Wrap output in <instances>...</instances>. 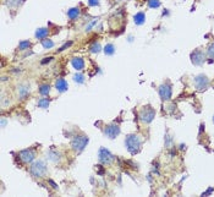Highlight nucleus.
I'll list each match as a JSON object with an SVG mask.
<instances>
[{"mask_svg": "<svg viewBox=\"0 0 214 197\" xmlns=\"http://www.w3.org/2000/svg\"><path fill=\"white\" fill-rule=\"evenodd\" d=\"M71 65L74 66V69L77 71H81L83 67H85V61L82 58H74L71 60Z\"/></svg>", "mask_w": 214, "mask_h": 197, "instance_id": "obj_14", "label": "nucleus"}, {"mask_svg": "<svg viewBox=\"0 0 214 197\" xmlns=\"http://www.w3.org/2000/svg\"><path fill=\"white\" fill-rule=\"evenodd\" d=\"M148 6L152 9H157L160 6V1L159 0H148Z\"/></svg>", "mask_w": 214, "mask_h": 197, "instance_id": "obj_26", "label": "nucleus"}, {"mask_svg": "<svg viewBox=\"0 0 214 197\" xmlns=\"http://www.w3.org/2000/svg\"><path fill=\"white\" fill-rule=\"evenodd\" d=\"M74 81L77 82V83H83L85 82V76L82 74H75L74 75Z\"/></svg>", "mask_w": 214, "mask_h": 197, "instance_id": "obj_25", "label": "nucleus"}, {"mask_svg": "<svg viewBox=\"0 0 214 197\" xmlns=\"http://www.w3.org/2000/svg\"><path fill=\"white\" fill-rule=\"evenodd\" d=\"M5 125H6V120H5V119L3 118V119H1V126L5 127Z\"/></svg>", "mask_w": 214, "mask_h": 197, "instance_id": "obj_34", "label": "nucleus"}, {"mask_svg": "<svg viewBox=\"0 0 214 197\" xmlns=\"http://www.w3.org/2000/svg\"><path fill=\"white\" fill-rule=\"evenodd\" d=\"M18 96L21 99H25L26 97L29 94V85L28 83H21L18 86Z\"/></svg>", "mask_w": 214, "mask_h": 197, "instance_id": "obj_11", "label": "nucleus"}, {"mask_svg": "<svg viewBox=\"0 0 214 197\" xmlns=\"http://www.w3.org/2000/svg\"><path fill=\"white\" fill-rule=\"evenodd\" d=\"M98 159H99V162H101L102 164H111L113 163V160H114V155L108 151L107 148H99V151H98Z\"/></svg>", "mask_w": 214, "mask_h": 197, "instance_id": "obj_5", "label": "nucleus"}, {"mask_svg": "<svg viewBox=\"0 0 214 197\" xmlns=\"http://www.w3.org/2000/svg\"><path fill=\"white\" fill-rule=\"evenodd\" d=\"M125 146H126V149L131 154H136L139 152L141 146H142V141H141V138L137 135H129L125 138Z\"/></svg>", "mask_w": 214, "mask_h": 197, "instance_id": "obj_1", "label": "nucleus"}, {"mask_svg": "<svg viewBox=\"0 0 214 197\" xmlns=\"http://www.w3.org/2000/svg\"><path fill=\"white\" fill-rule=\"evenodd\" d=\"M207 53H208V55H209L212 59H214V43H212L209 47H208V51H207Z\"/></svg>", "mask_w": 214, "mask_h": 197, "instance_id": "obj_27", "label": "nucleus"}, {"mask_svg": "<svg viewBox=\"0 0 214 197\" xmlns=\"http://www.w3.org/2000/svg\"><path fill=\"white\" fill-rule=\"evenodd\" d=\"M155 118V110L153 109L152 107H143L142 109H141L139 111V119H141V121H143L146 124H149V122H152L153 121V119Z\"/></svg>", "mask_w": 214, "mask_h": 197, "instance_id": "obj_4", "label": "nucleus"}, {"mask_svg": "<svg viewBox=\"0 0 214 197\" xmlns=\"http://www.w3.org/2000/svg\"><path fill=\"white\" fill-rule=\"evenodd\" d=\"M55 87H56V90H58L59 92H66L67 91V88H69V85H67V82L65 79H58L55 82Z\"/></svg>", "mask_w": 214, "mask_h": 197, "instance_id": "obj_13", "label": "nucleus"}, {"mask_svg": "<svg viewBox=\"0 0 214 197\" xmlns=\"http://www.w3.org/2000/svg\"><path fill=\"white\" fill-rule=\"evenodd\" d=\"M213 122H214V116H213Z\"/></svg>", "mask_w": 214, "mask_h": 197, "instance_id": "obj_35", "label": "nucleus"}, {"mask_svg": "<svg viewBox=\"0 0 214 197\" xmlns=\"http://www.w3.org/2000/svg\"><path fill=\"white\" fill-rule=\"evenodd\" d=\"M88 5H90V6H98L99 0H88Z\"/></svg>", "mask_w": 214, "mask_h": 197, "instance_id": "obj_29", "label": "nucleus"}, {"mask_svg": "<svg viewBox=\"0 0 214 197\" xmlns=\"http://www.w3.org/2000/svg\"><path fill=\"white\" fill-rule=\"evenodd\" d=\"M39 93L42 96H48L50 93V86L49 85H42L39 87Z\"/></svg>", "mask_w": 214, "mask_h": 197, "instance_id": "obj_20", "label": "nucleus"}, {"mask_svg": "<svg viewBox=\"0 0 214 197\" xmlns=\"http://www.w3.org/2000/svg\"><path fill=\"white\" fill-rule=\"evenodd\" d=\"M173 94V91H171V86L170 85H161L159 87V96L163 101H169Z\"/></svg>", "mask_w": 214, "mask_h": 197, "instance_id": "obj_9", "label": "nucleus"}, {"mask_svg": "<svg viewBox=\"0 0 214 197\" xmlns=\"http://www.w3.org/2000/svg\"><path fill=\"white\" fill-rule=\"evenodd\" d=\"M29 47H31V43L28 42V40H22V42L18 43V49L20 50H27Z\"/></svg>", "mask_w": 214, "mask_h": 197, "instance_id": "obj_24", "label": "nucleus"}, {"mask_svg": "<svg viewBox=\"0 0 214 197\" xmlns=\"http://www.w3.org/2000/svg\"><path fill=\"white\" fill-rule=\"evenodd\" d=\"M204 54H203L202 50H195L193 53L191 54V61L193 65H202L204 63Z\"/></svg>", "mask_w": 214, "mask_h": 197, "instance_id": "obj_10", "label": "nucleus"}, {"mask_svg": "<svg viewBox=\"0 0 214 197\" xmlns=\"http://www.w3.org/2000/svg\"><path fill=\"white\" fill-rule=\"evenodd\" d=\"M88 141H90V140H88V137L85 136V135H76V136H74V138H72V141H71V147L75 152L80 153L86 148Z\"/></svg>", "mask_w": 214, "mask_h": 197, "instance_id": "obj_3", "label": "nucleus"}, {"mask_svg": "<svg viewBox=\"0 0 214 197\" xmlns=\"http://www.w3.org/2000/svg\"><path fill=\"white\" fill-rule=\"evenodd\" d=\"M133 21H135V23L138 25V26L143 25L144 21H146V15H144L143 12H137V14L133 16Z\"/></svg>", "mask_w": 214, "mask_h": 197, "instance_id": "obj_15", "label": "nucleus"}, {"mask_svg": "<svg viewBox=\"0 0 214 197\" xmlns=\"http://www.w3.org/2000/svg\"><path fill=\"white\" fill-rule=\"evenodd\" d=\"M23 0H6V5L10 8H17L22 4Z\"/></svg>", "mask_w": 214, "mask_h": 197, "instance_id": "obj_23", "label": "nucleus"}, {"mask_svg": "<svg viewBox=\"0 0 214 197\" xmlns=\"http://www.w3.org/2000/svg\"><path fill=\"white\" fill-rule=\"evenodd\" d=\"M18 155H20L21 160H22L23 163H26V164L32 163L33 160H34V158H36V153H34V151H33V149H31V148H28V149H23V151H21Z\"/></svg>", "mask_w": 214, "mask_h": 197, "instance_id": "obj_8", "label": "nucleus"}, {"mask_svg": "<svg viewBox=\"0 0 214 197\" xmlns=\"http://www.w3.org/2000/svg\"><path fill=\"white\" fill-rule=\"evenodd\" d=\"M49 103H50V101L48 98H40L38 101V107L42 108V109H46V108L49 107Z\"/></svg>", "mask_w": 214, "mask_h": 197, "instance_id": "obj_19", "label": "nucleus"}, {"mask_svg": "<svg viewBox=\"0 0 214 197\" xmlns=\"http://www.w3.org/2000/svg\"><path fill=\"white\" fill-rule=\"evenodd\" d=\"M195 86L198 91H204L208 88V86H209V80L207 79V76L204 75H198L195 77Z\"/></svg>", "mask_w": 214, "mask_h": 197, "instance_id": "obj_6", "label": "nucleus"}, {"mask_svg": "<svg viewBox=\"0 0 214 197\" xmlns=\"http://www.w3.org/2000/svg\"><path fill=\"white\" fill-rule=\"evenodd\" d=\"M70 45H72V42H69V43H65L64 45H62V47H61V48H60V49H58V51H62V50H65L66 48H69V47H70Z\"/></svg>", "mask_w": 214, "mask_h": 197, "instance_id": "obj_30", "label": "nucleus"}, {"mask_svg": "<svg viewBox=\"0 0 214 197\" xmlns=\"http://www.w3.org/2000/svg\"><path fill=\"white\" fill-rule=\"evenodd\" d=\"M67 16H69V18H71V20L77 18L78 16H80V9H78V8L70 9L69 11H67Z\"/></svg>", "mask_w": 214, "mask_h": 197, "instance_id": "obj_17", "label": "nucleus"}, {"mask_svg": "<svg viewBox=\"0 0 214 197\" xmlns=\"http://www.w3.org/2000/svg\"><path fill=\"white\" fill-rule=\"evenodd\" d=\"M96 170H98V174H103L104 173V169L102 168V165H97V168H96Z\"/></svg>", "mask_w": 214, "mask_h": 197, "instance_id": "obj_32", "label": "nucleus"}, {"mask_svg": "<svg viewBox=\"0 0 214 197\" xmlns=\"http://www.w3.org/2000/svg\"><path fill=\"white\" fill-rule=\"evenodd\" d=\"M49 183H50V185H51V186H53V189H58V185H56L53 180H49Z\"/></svg>", "mask_w": 214, "mask_h": 197, "instance_id": "obj_33", "label": "nucleus"}, {"mask_svg": "<svg viewBox=\"0 0 214 197\" xmlns=\"http://www.w3.org/2000/svg\"><path fill=\"white\" fill-rule=\"evenodd\" d=\"M104 53H105V55H113L115 53V47H114V44H111V43L107 44L104 47Z\"/></svg>", "mask_w": 214, "mask_h": 197, "instance_id": "obj_18", "label": "nucleus"}, {"mask_svg": "<svg viewBox=\"0 0 214 197\" xmlns=\"http://www.w3.org/2000/svg\"><path fill=\"white\" fill-rule=\"evenodd\" d=\"M46 170H48V168H46V164L43 160H36L29 167V173L34 178H43L46 174Z\"/></svg>", "mask_w": 214, "mask_h": 197, "instance_id": "obj_2", "label": "nucleus"}, {"mask_svg": "<svg viewBox=\"0 0 214 197\" xmlns=\"http://www.w3.org/2000/svg\"><path fill=\"white\" fill-rule=\"evenodd\" d=\"M46 158H48L49 160H51V162H54V163H58L59 160L61 159V154L58 151L50 149V151L46 152Z\"/></svg>", "mask_w": 214, "mask_h": 197, "instance_id": "obj_12", "label": "nucleus"}, {"mask_svg": "<svg viewBox=\"0 0 214 197\" xmlns=\"http://www.w3.org/2000/svg\"><path fill=\"white\" fill-rule=\"evenodd\" d=\"M104 133L108 138H116V136L120 135V126L116 125V124H111V125H108L105 129H104Z\"/></svg>", "mask_w": 214, "mask_h": 197, "instance_id": "obj_7", "label": "nucleus"}, {"mask_svg": "<svg viewBox=\"0 0 214 197\" xmlns=\"http://www.w3.org/2000/svg\"><path fill=\"white\" fill-rule=\"evenodd\" d=\"M42 45H43V48L44 49H50V48H53L54 47V42L53 40H50V39H42Z\"/></svg>", "mask_w": 214, "mask_h": 197, "instance_id": "obj_22", "label": "nucleus"}, {"mask_svg": "<svg viewBox=\"0 0 214 197\" xmlns=\"http://www.w3.org/2000/svg\"><path fill=\"white\" fill-rule=\"evenodd\" d=\"M49 33V29L48 28H38L37 31H36V37H37L38 39H44L46 36H48Z\"/></svg>", "mask_w": 214, "mask_h": 197, "instance_id": "obj_16", "label": "nucleus"}, {"mask_svg": "<svg viewBox=\"0 0 214 197\" xmlns=\"http://www.w3.org/2000/svg\"><path fill=\"white\" fill-rule=\"evenodd\" d=\"M53 60V58H51V56H49V58H44V60H42V64H46V63H50V61Z\"/></svg>", "mask_w": 214, "mask_h": 197, "instance_id": "obj_31", "label": "nucleus"}, {"mask_svg": "<svg viewBox=\"0 0 214 197\" xmlns=\"http://www.w3.org/2000/svg\"><path fill=\"white\" fill-rule=\"evenodd\" d=\"M97 22H98V20H93V21H92L91 23H88V25L86 26V32H90V31L93 28V26H94Z\"/></svg>", "mask_w": 214, "mask_h": 197, "instance_id": "obj_28", "label": "nucleus"}, {"mask_svg": "<svg viewBox=\"0 0 214 197\" xmlns=\"http://www.w3.org/2000/svg\"><path fill=\"white\" fill-rule=\"evenodd\" d=\"M101 50H102V47H101V44L97 43V42L93 43V44L91 45V48H90V51H91L92 54H98Z\"/></svg>", "mask_w": 214, "mask_h": 197, "instance_id": "obj_21", "label": "nucleus"}]
</instances>
